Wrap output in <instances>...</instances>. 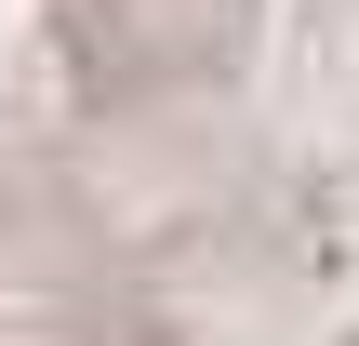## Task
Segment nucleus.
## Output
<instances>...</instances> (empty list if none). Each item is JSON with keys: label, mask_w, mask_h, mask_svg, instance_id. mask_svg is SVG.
Masks as SVG:
<instances>
[{"label": "nucleus", "mask_w": 359, "mask_h": 346, "mask_svg": "<svg viewBox=\"0 0 359 346\" xmlns=\"http://www.w3.org/2000/svg\"><path fill=\"white\" fill-rule=\"evenodd\" d=\"M0 346H359V0H0Z\"/></svg>", "instance_id": "nucleus-1"}]
</instances>
